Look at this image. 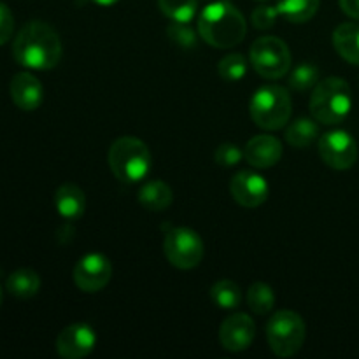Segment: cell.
Masks as SVG:
<instances>
[{
	"label": "cell",
	"instance_id": "obj_9",
	"mask_svg": "<svg viewBox=\"0 0 359 359\" xmlns=\"http://www.w3.org/2000/svg\"><path fill=\"white\" fill-rule=\"evenodd\" d=\"M319 156L335 170H347L358 160V144L353 135L344 130L326 132L319 139Z\"/></svg>",
	"mask_w": 359,
	"mask_h": 359
},
{
	"label": "cell",
	"instance_id": "obj_11",
	"mask_svg": "<svg viewBox=\"0 0 359 359\" xmlns=\"http://www.w3.org/2000/svg\"><path fill=\"white\" fill-rule=\"evenodd\" d=\"M97 346V333L84 323H76L60 332L56 351L63 359H83Z\"/></svg>",
	"mask_w": 359,
	"mask_h": 359
},
{
	"label": "cell",
	"instance_id": "obj_22",
	"mask_svg": "<svg viewBox=\"0 0 359 359\" xmlns=\"http://www.w3.org/2000/svg\"><path fill=\"white\" fill-rule=\"evenodd\" d=\"M210 300L214 302V305L224 311H231V309H237L242 302V293L241 287L233 280H217L212 287H210Z\"/></svg>",
	"mask_w": 359,
	"mask_h": 359
},
{
	"label": "cell",
	"instance_id": "obj_35",
	"mask_svg": "<svg viewBox=\"0 0 359 359\" xmlns=\"http://www.w3.org/2000/svg\"><path fill=\"white\" fill-rule=\"evenodd\" d=\"M258 2H266V0H258Z\"/></svg>",
	"mask_w": 359,
	"mask_h": 359
},
{
	"label": "cell",
	"instance_id": "obj_13",
	"mask_svg": "<svg viewBox=\"0 0 359 359\" xmlns=\"http://www.w3.org/2000/svg\"><path fill=\"white\" fill-rule=\"evenodd\" d=\"M256 325L248 314H233L219 328V344L228 353H242L255 342Z\"/></svg>",
	"mask_w": 359,
	"mask_h": 359
},
{
	"label": "cell",
	"instance_id": "obj_32",
	"mask_svg": "<svg viewBox=\"0 0 359 359\" xmlns=\"http://www.w3.org/2000/svg\"><path fill=\"white\" fill-rule=\"evenodd\" d=\"M95 4H98V6H104V7H107V6H114L116 2H119V0H93Z\"/></svg>",
	"mask_w": 359,
	"mask_h": 359
},
{
	"label": "cell",
	"instance_id": "obj_4",
	"mask_svg": "<svg viewBox=\"0 0 359 359\" xmlns=\"http://www.w3.org/2000/svg\"><path fill=\"white\" fill-rule=\"evenodd\" d=\"M353 109L351 86L342 77L319 81L311 97V114L321 125H339Z\"/></svg>",
	"mask_w": 359,
	"mask_h": 359
},
{
	"label": "cell",
	"instance_id": "obj_15",
	"mask_svg": "<svg viewBox=\"0 0 359 359\" xmlns=\"http://www.w3.org/2000/svg\"><path fill=\"white\" fill-rule=\"evenodd\" d=\"M11 98L21 111H35L44 100V88L41 81L28 72H20L11 81Z\"/></svg>",
	"mask_w": 359,
	"mask_h": 359
},
{
	"label": "cell",
	"instance_id": "obj_12",
	"mask_svg": "<svg viewBox=\"0 0 359 359\" xmlns=\"http://www.w3.org/2000/svg\"><path fill=\"white\" fill-rule=\"evenodd\" d=\"M230 191L238 205L255 209L263 205L269 198V182L256 172L242 170L231 179Z\"/></svg>",
	"mask_w": 359,
	"mask_h": 359
},
{
	"label": "cell",
	"instance_id": "obj_25",
	"mask_svg": "<svg viewBox=\"0 0 359 359\" xmlns=\"http://www.w3.org/2000/svg\"><path fill=\"white\" fill-rule=\"evenodd\" d=\"M319 76H321V70L314 65V63H300V65L294 67L290 74V88H293L294 91H304L312 90V88L318 86Z\"/></svg>",
	"mask_w": 359,
	"mask_h": 359
},
{
	"label": "cell",
	"instance_id": "obj_27",
	"mask_svg": "<svg viewBox=\"0 0 359 359\" xmlns=\"http://www.w3.org/2000/svg\"><path fill=\"white\" fill-rule=\"evenodd\" d=\"M167 35L181 49H188L189 51V49H195L198 46V37H196L195 30L188 23L172 21L167 28Z\"/></svg>",
	"mask_w": 359,
	"mask_h": 359
},
{
	"label": "cell",
	"instance_id": "obj_33",
	"mask_svg": "<svg viewBox=\"0 0 359 359\" xmlns=\"http://www.w3.org/2000/svg\"><path fill=\"white\" fill-rule=\"evenodd\" d=\"M0 304H2V287H0Z\"/></svg>",
	"mask_w": 359,
	"mask_h": 359
},
{
	"label": "cell",
	"instance_id": "obj_24",
	"mask_svg": "<svg viewBox=\"0 0 359 359\" xmlns=\"http://www.w3.org/2000/svg\"><path fill=\"white\" fill-rule=\"evenodd\" d=\"M248 305L255 314L266 316L276 305V293L265 283H256L248 291Z\"/></svg>",
	"mask_w": 359,
	"mask_h": 359
},
{
	"label": "cell",
	"instance_id": "obj_3",
	"mask_svg": "<svg viewBox=\"0 0 359 359\" xmlns=\"http://www.w3.org/2000/svg\"><path fill=\"white\" fill-rule=\"evenodd\" d=\"M107 161L114 177L125 184L142 181L153 167L149 147L135 137H121L114 140L109 149Z\"/></svg>",
	"mask_w": 359,
	"mask_h": 359
},
{
	"label": "cell",
	"instance_id": "obj_17",
	"mask_svg": "<svg viewBox=\"0 0 359 359\" xmlns=\"http://www.w3.org/2000/svg\"><path fill=\"white\" fill-rule=\"evenodd\" d=\"M333 46L346 62L359 65V23H342L333 32Z\"/></svg>",
	"mask_w": 359,
	"mask_h": 359
},
{
	"label": "cell",
	"instance_id": "obj_8",
	"mask_svg": "<svg viewBox=\"0 0 359 359\" xmlns=\"http://www.w3.org/2000/svg\"><path fill=\"white\" fill-rule=\"evenodd\" d=\"M163 251L172 266L191 270L202 262L203 242L200 235L189 228H170L165 233Z\"/></svg>",
	"mask_w": 359,
	"mask_h": 359
},
{
	"label": "cell",
	"instance_id": "obj_30",
	"mask_svg": "<svg viewBox=\"0 0 359 359\" xmlns=\"http://www.w3.org/2000/svg\"><path fill=\"white\" fill-rule=\"evenodd\" d=\"M14 32V16L9 7L0 2V46L6 44Z\"/></svg>",
	"mask_w": 359,
	"mask_h": 359
},
{
	"label": "cell",
	"instance_id": "obj_21",
	"mask_svg": "<svg viewBox=\"0 0 359 359\" xmlns=\"http://www.w3.org/2000/svg\"><path fill=\"white\" fill-rule=\"evenodd\" d=\"M319 137V125L316 119L311 118H298L287 126L286 130V140L290 146L304 149V147L311 146L316 139Z\"/></svg>",
	"mask_w": 359,
	"mask_h": 359
},
{
	"label": "cell",
	"instance_id": "obj_20",
	"mask_svg": "<svg viewBox=\"0 0 359 359\" xmlns=\"http://www.w3.org/2000/svg\"><path fill=\"white\" fill-rule=\"evenodd\" d=\"M319 4L321 0H277L276 7L290 23H305L316 16Z\"/></svg>",
	"mask_w": 359,
	"mask_h": 359
},
{
	"label": "cell",
	"instance_id": "obj_31",
	"mask_svg": "<svg viewBox=\"0 0 359 359\" xmlns=\"http://www.w3.org/2000/svg\"><path fill=\"white\" fill-rule=\"evenodd\" d=\"M339 4L347 16L359 21V0H339Z\"/></svg>",
	"mask_w": 359,
	"mask_h": 359
},
{
	"label": "cell",
	"instance_id": "obj_29",
	"mask_svg": "<svg viewBox=\"0 0 359 359\" xmlns=\"http://www.w3.org/2000/svg\"><path fill=\"white\" fill-rule=\"evenodd\" d=\"M279 16L280 14L279 11H277V7L259 6L252 11V16H251L252 27L258 28V30H269V28H272L273 25H276L277 18Z\"/></svg>",
	"mask_w": 359,
	"mask_h": 359
},
{
	"label": "cell",
	"instance_id": "obj_19",
	"mask_svg": "<svg viewBox=\"0 0 359 359\" xmlns=\"http://www.w3.org/2000/svg\"><path fill=\"white\" fill-rule=\"evenodd\" d=\"M6 290L13 297L20 298V300H27V298L35 297L39 293V290H41V277L34 270L20 269L7 277Z\"/></svg>",
	"mask_w": 359,
	"mask_h": 359
},
{
	"label": "cell",
	"instance_id": "obj_5",
	"mask_svg": "<svg viewBox=\"0 0 359 359\" xmlns=\"http://www.w3.org/2000/svg\"><path fill=\"white\" fill-rule=\"evenodd\" d=\"M291 97L286 88L269 84L262 86L249 102V112L256 126L263 130H279L291 118Z\"/></svg>",
	"mask_w": 359,
	"mask_h": 359
},
{
	"label": "cell",
	"instance_id": "obj_2",
	"mask_svg": "<svg viewBox=\"0 0 359 359\" xmlns=\"http://www.w3.org/2000/svg\"><path fill=\"white\" fill-rule=\"evenodd\" d=\"M245 32L244 14L226 0H214L198 18V35L214 48H235L244 41Z\"/></svg>",
	"mask_w": 359,
	"mask_h": 359
},
{
	"label": "cell",
	"instance_id": "obj_28",
	"mask_svg": "<svg viewBox=\"0 0 359 359\" xmlns=\"http://www.w3.org/2000/svg\"><path fill=\"white\" fill-rule=\"evenodd\" d=\"M214 160L221 167H235L244 160V149H241L237 144H221L214 153Z\"/></svg>",
	"mask_w": 359,
	"mask_h": 359
},
{
	"label": "cell",
	"instance_id": "obj_18",
	"mask_svg": "<svg viewBox=\"0 0 359 359\" xmlns=\"http://www.w3.org/2000/svg\"><path fill=\"white\" fill-rule=\"evenodd\" d=\"M137 198L144 209L151 210V212H161L172 205L174 195H172L170 186L165 184L163 181H151L140 188Z\"/></svg>",
	"mask_w": 359,
	"mask_h": 359
},
{
	"label": "cell",
	"instance_id": "obj_6",
	"mask_svg": "<svg viewBox=\"0 0 359 359\" xmlns=\"http://www.w3.org/2000/svg\"><path fill=\"white\" fill-rule=\"evenodd\" d=\"M307 337V326L300 314L279 311L266 323V340L272 353L279 358H291L302 349Z\"/></svg>",
	"mask_w": 359,
	"mask_h": 359
},
{
	"label": "cell",
	"instance_id": "obj_26",
	"mask_svg": "<svg viewBox=\"0 0 359 359\" xmlns=\"http://www.w3.org/2000/svg\"><path fill=\"white\" fill-rule=\"evenodd\" d=\"M217 74L224 81H230V83L244 79L245 74H248V60L241 53H230V55L219 60V63H217Z\"/></svg>",
	"mask_w": 359,
	"mask_h": 359
},
{
	"label": "cell",
	"instance_id": "obj_10",
	"mask_svg": "<svg viewBox=\"0 0 359 359\" xmlns=\"http://www.w3.org/2000/svg\"><path fill=\"white\" fill-rule=\"evenodd\" d=\"M112 279V263L100 252H90L77 262L74 269V283L84 293L102 291Z\"/></svg>",
	"mask_w": 359,
	"mask_h": 359
},
{
	"label": "cell",
	"instance_id": "obj_16",
	"mask_svg": "<svg viewBox=\"0 0 359 359\" xmlns=\"http://www.w3.org/2000/svg\"><path fill=\"white\" fill-rule=\"evenodd\" d=\"M55 207L63 219L77 221L83 217L84 209H86V196L79 186L67 182L56 189Z\"/></svg>",
	"mask_w": 359,
	"mask_h": 359
},
{
	"label": "cell",
	"instance_id": "obj_23",
	"mask_svg": "<svg viewBox=\"0 0 359 359\" xmlns=\"http://www.w3.org/2000/svg\"><path fill=\"white\" fill-rule=\"evenodd\" d=\"M158 7L168 20L189 23L196 16L198 0H158Z\"/></svg>",
	"mask_w": 359,
	"mask_h": 359
},
{
	"label": "cell",
	"instance_id": "obj_7",
	"mask_svg": "<svg viewBox=\"0 0 359 359\" xmlns=\"http://www.w3.org/2000/svg\"><path fill=\"white\" fill-rule=\"evenodd\" d=\"M251 65L265 79H280L291 69V53L286 42L273 35L259 37L249 51Z\"/></svg>",
	"mask_w": 359,
	"mask_h": 359
},
{
	"label": "cell",
	"instance_id": "obj_34",
	"mask_svg": "<svg viewBox=\"0 0 359 359\" xmlns=\"http://www.w3.org/2000/svg\"><path fill=\"white\" fill-rule=\"evenodd\" d=\"M203 2H214V0H203Z\"/></svg>",
	"mask_w": 359,
	"mask_h": 359
},
{
	"label": "cell",
	"instance_id": "obj_1",
	"mask_svg": "<svg viewBox=\"0 0 359 359\" xmlns=\"http://www.w3.org/2000/svg\"><path fill=\"white\" fill-rule=\"evenodd\" d=\"M62 41L55 28L34 20L25 25L13 44L14 60L25 69L51 70L62 60Z\"/></svg>",
	"mask_w": 359,
	"mask_h": 359
},
{
	"label": "cell",
	"instance_id": "obj_14",
	"mask_svg": "<svg viewBox=\"0 0 359 359\" xmlns=\"http://www.w3.org/2000/svg\"><path fill=\"white\" fill-rule=\"evenodd\" d=\"M283 158V144L273 135H256L245 144L244 160L255 168H270Z\"/></svg>",
	"mask_w": 359,
	"mask_h": 359
}]
</instances>
